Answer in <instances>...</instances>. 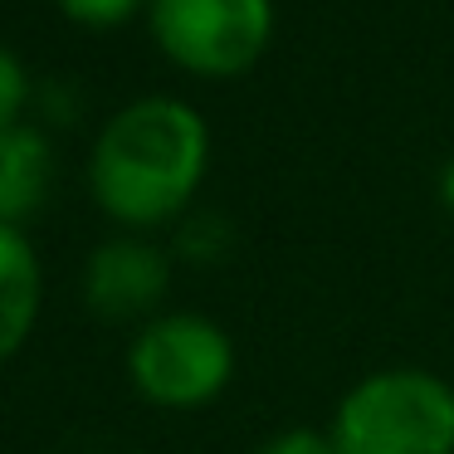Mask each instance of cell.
Instances as JSON below:
<instances>
[{"mask_svg": "<svg viewBox=\"0 0 454 454\" xmlns=\"http://www.w3.org/2000/svg\"><path fill=\"white\" fill-rule=\"evenodd\" d=\"M210 171V122L200 108L147 93L103 122L89 152V196L128 235H152L191 210Z\"/></svg>", "mask_w": 454, "mask_h": 454, "instance_id": "6da1fadb", "label": "cell"}, {"mask_svg": "<svg viewBox=\"0 0 454 454\" xmlns=\"http://www.w3.org/2000/svg\"><path fill=\"white\" fill-rule=\"evenodd\" d=\"M337 454H454V386L425 366L372 372L333 411Z\"/></svg>", "mask_w": 454, "mask_h": 454, "instance_id": "7a4b0ae2", "label": "cell"}, {"mask_svg": "<svg viewBox=\"0 0 454 454\" xmlns=\"http://www.w3.org/2000/svg\"><path fill=\"white\" fill-rule=\"evenodd\" d=\"M235 376V342L206 313H157L128 342V381L157 411H200Z\"/></svg>", "mask_w": 454, "mask_h": 454, "instance_id": "3957f363", "label": "cell"}, {"mask_svg": "<svg viewBox=\"0 0 454 454\" xmlns=\"http://www.w3.org/2000/svg\"><path fill=\"white\" fill-rule=\"evenodd\" d=\"M147 30L181 74L225 83L264 59L274 0H147Z\"/></svg>", "mask_w": 454, "mask_h": 454, "instance_id": "277c9868", "label": "cell"}, {"mask_svg": "<svg viewBox=\"0 0 454 454\" xmlns=\"http://www.w3.org/2000/svg\"><path fill=\"white\" fill-rule=\"evenodd\" d=\"M171 288V254L147 235H113L83 264V298L108 323H132V317H157L161 298Z\"/></svg>", "mask_w": 454, "mask_h": 454, "instance_id": "5b68a950", "label": "cell"}, {"mask_svg": "<svg viewBox=\"0 0 454 454\" xmlns=\"http://www.w3.org/2000/svg\"><path fill=\"white\" fill-rule=\"evenodd\" d=\"M44 303V269L25 225L0 220V366L30 342Z\"/></svg>", "mask_w": 454, "mask_h": 454, "instance_id": "8992f818", "label": "cell"}, {"mask_svg": "<svg viewBox=\"0 0 454 454\" xmlns=\"http://www.w3.org/2000/svg\"><path fill=\"white\" fill-rule=\"evenodd\" d=\"M54 191V142L35 122L0 132V220L25 225Z\"/></svg>", "mask_w": 454, "mask_h": 454, "instance_id": "52a82bcc", "label": "cell"}, {"mask_svg": "<svg viewBox=\"0 0 454 454\" xmlns=\"http://www.w3.org/2000/svg\"><path fill=\"white\" fill-rule=\"evenodd\" d=\"M64 20H74L79 30H118L137 11H147V0H54Z\"/></svg>", "mask_w": 454, "mask_h": 454, "instance_id": "ba28073f", "label": "cell"}, {"mask_svg": "<svg viewBox=\"0 0 454 454\" xmlns=\"http://www.w3.org/2000/svg\"><path fill=\"white\" fill-rule=\"evenodd\" d=\"M30 74H25V59L15 50L0 44V132L25 122V108H30Z\"/></svg>", "mask_w": 454, "mask_h": 454, "instance_id": "9c48e42d", "label": "cell"}, {"mask_svg": "<svg viewBox=\"0 0 454 454\" xmlns=\"http://www.w3.org/2000/svg\"><path fill=\"white\" fill-rule=\"evenodd\" d=\"M254 454H337L333 434L327 430H308V425H294V430H278L259 444Z\"/></svg>", "mask_w": 454, "mask_h": 454, "instance_id": "30bf717a", "label": "cell"}, {"mask_svg": "<svg viewBox=\"0 0 454 454\" xmlns=\"http://www.w3.org/2000/svg\"><path fill=\"white\" fill-rule=\"evenodd\" d=\"M440 200H444V210L454 215V161H444V171H440Z\"/></svg>", "mask_w": 454, "mask_h": 454, "instance_id": "8fae6325", "label": "cell"}]
</instances>
